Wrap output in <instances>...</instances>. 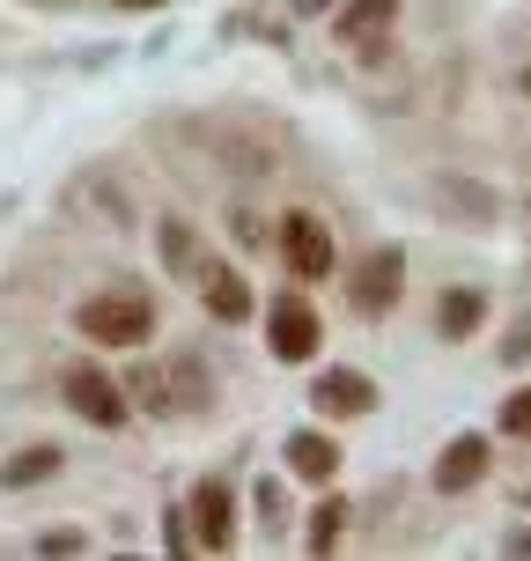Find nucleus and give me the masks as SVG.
Here are the masks:
<instances>
[{
	"mask_svg": "<svg viewBox=\"0 0 531 561\" xmlns=\"http://www.w3.org/2000/svg\"><path fill=\"white\" fill-rule=\"evenodd\" d=\"M318 407H325V414H339V421H355V414H369V407H377V385H369L362 369H318Z\"/></svg>",
	"mask_w": 531,
	"mask_h": 561,
	"instance_id": "1a4fd4ad",
	"label": "nucleus"
},
{
	"mask_svg": "<svg viewBox=\"0 0 531 561\" xmlns=\"http://www.w3.org/2000/svg\"><path fill=\"white\" fill-rule=\"evenodd\" d=\"M170 385H177V399H185V407H215V377H207V369H199L193 355L170 369Z\"/></svg>",
	"mask_w": 531,
	"mask_h": 561,
	"instance_id": "f3484780",
	"label": "nucleus"
},
{
	"mask_svg": "<svg viewBox=\"0 0 531 561\" xmlns=\"http://www.w3.org/2000/svg\"><path fill=\"white\" fill-rule=\"evenodd\" d=\"M392 15H399V0H347L333 30L347 37V45H362V37H377V30H392Z\"/></svg>",
	"mask_w": 531,
	"mask_h": 561,
	"instance_id": "f8f14e48",
	"label": "nucleus"
},
{
	"mask_svg": "<svg viewBox=\"0 0 531 561\" xmlns=\"http://www.w3.org/2000/svg\"><path fill=\"white\" fill-rule=\"evenodd\" d=\"M480 480H487V436H450L443 458H436V488L443 495H465Z\"/></svg>",
	"mask_w": 531,
	"mask_h": 561,
	"instance_id": "6e6552de",
	"label": "nucleus"
},
{
	"mask_svg": "<svg viewBox=\"0 0 531 561\" xmlns=\"http://www.w3.org/2000/svg\"><path fill=\"white\" fill-rule=\"evenodd\" d=\"M59 473V444H30L0 466V488H30V480H53Z\"/></svg>",
	"mask_w": 531,
	"mask_h": 561,
	"instance_id": "ddd939ff",
	"label": "nucleus"
},
{
	"mask_svg": "<svg viewBox=\"0 0 531 561\" xmlns=\"http://www.w3.org/2000/svg\"><path fill=\"white\" fill-rule=\"evenodd\" d=\"M480 318H487V296H480V288H450L443 304H436V333L443 340H473Z\"/></svg>",
	"mask_w": 531,
	"mask_h": 561,
	"instance_id": "9b49d317",
	"label": "nucleus"
},
{
	"mask_svg": "<svg viewBox=\"0 0 531 561\" xmlns=\"http://www.w3.org/2000/svg\"><path fill=\"white\" fill-rule=\"evenodd\" d=\"M185 533H193V547H207V554H229V539H236V495H229V480H199L193 503H185Z\"/></svg>",
	"mask_w": 531,
	"mask_h": 561,
	"instance_id": "39448f33",
	"label": "nucleus"
},
{
	"mask_svg": "<svg viewBox=\"0 0 531 561\" xmlns=\"http://www.w3.org/2000/svg\"><path fill=\"white\" fill-rule=\"evenodd\" d=\"M509 363H531V318H517V340H503Z\"/></svg>",
	"mask_w": 531,
	"mask_h": 561,
	"instance_id": "4be33fe9",
	"label": "nucleus"
},
{
	"mask_svg": "<svg viewBox=\"0 0 531 561\" xmlns=\"http://www.w3.org/2000/svg\"><path fill=\"white\" fill-rule=\"evenodd\" d=\"M229 237H236V244H266V229H258V215H244V207L229 215Z\"/></svg>",
	"mask_w": 531,
	"mask_h": 561,
	"instance_id": "412c9836",
	"label": "nucleus"
},
{
	"mask_svg": "<svg viewBox=\"0 0 531 561\" xmlns=\"http://www.w3.org/2000/svg\"><path fill=\"white\" fill-rule=\"evenodd\" d=\"M266 340H274L280 363H310L318 340H325V325H318V310H310L303 296H274V310H266Z\"/></svg>",
	"mask_w": 531,
	"mask_h": 561,
	"instance_id": "423d86ee",
	"label": "nucleus"
},
{
	"mask_svg": "<svg viewBox=\"0 0 531 561\" xmlns=\"http://www.w3.org/2000/svg\"><path fill=\"white\" fill-rule=\"evenodd\" d=\"M339 517H347V503H339V495H325V503L310 510V533H303V547H310V554L339 547Z\"/></svg>",
	"mask_w": 531,
	"mask_h": 561,
	"instance_id": "dca6fc26",
	"label": "nucleus"
},
{
	"mask_svg": "<svg viewBox=\"0 0 531 561\" xmlns=\"http://www.w3.org/2000/svg\"><path fill=\"white\" fill-rule=\"evenodd\" d=\"M503 554H531V533H503Z\"/></svg>",
	"mask_w": 531,
	"mask_h": 561,
	"instance_id": "b1692460",
	"label": "nucleus"
},
{
	"mask_svg": "<svg viewBox=\"0 0 531 561\" xmlns=\"http://www.w3.org/2000/svg\"><path fill=\"white\" fill-rule=\"evenodd\" d=\"M126 399L148 407V414H163V407H170V377H163V369H134V377H126Z\"/></svg>",
	"mask_w": 531,
	"mask_h": 561,
	"instance_id": "a211bd4d",
	"label": "nucleus"
},
{
	"mask_svg": "<svg viewBox=\"0 0 531 561\" xmlns=\"http://www.w3.org/2000/svg\"><path fill=\"white\" fill-rule=\"evenodd\" d=\"M517 503H524V510H531V488H524V495H517Z\"/></svg>",
	"mask_w": 531,
	"mask_h": 561,
	"instance_id": "bb28decb",
	"label": "nucleus"
},
{
	"mask_svg": "<svg viewBox=\"0 0 531 561\" xmlns=\"http://www.w3.org/2000/svg\"><path fill=\"white\" fill-rule=\"evenodd\" d=\"M89 533H37V554H82Z\"/></svg>",
	"mask_w": 531,
	"mask_h": 561,
	"instance_id": "aec40b11",
	"label": "nucleus"
},
{
	"mask_svg": "<svg viewBox=\"0 0 531 561\" xmlns=\"http://www.w3.org/2000/svg\"><path fill=\"white\" fill-rule=\"evenodd\" d=\"M436 199L465 207L473 222H495V193H480V185H465V178H436Z\"/></svg>",
	"mask_w": 531,
	"mask_h": 561,
	"instance_id": "2eb2a0df",
	"label": "nucleus"
},
{
	"mask_svg": "<svg viewBox=\"0 0 531 561\" xmlns=\"http://www.w3.org/2000/svg\"><path fill=\"white\" fill-rule=\"evenodd\" d=\"M524 89H531V75H524Z\"/></svg>",
	"mask_w": 531,
	"mask_h": 561,
	"instance_id": "cd10ccee",
	"label": "nucleus"
},
{
	"mask_svg": "<svg viewBox=\"0 0 531 561\" xmlns=\"http://www.w3.org/2000/svg\"><path fill=\"white\" fill-rule=\"evenodd\" d=\"M503 436L531 444V392H509V399H503Z\"/></svg>",
	"mask_w": 531,
	"mask_h": 561,
	"instance_id": "6ab92c4d",
	"label": "nucleus"
},
{
	"mask_svg": "<svg viewBox=\"0 0 531 561\" xmlns=\"http://www.w3.org/2000/svg\"><path fill=\"white\" fill-rule=\"evenodd\" d=\"M325 8H333V0H296V15H325Z\"/></svg>",
	"mask_w": 531,
	"mask_h": 561,
	"instance_id": "393cba45",
	"label": "nucleus"
},
{
	"mask_svg": "<svg viewBox=\"0 0 531 561\" xmlns=\"http://www.w3.org/2000/svg\"><path fill=\"white\" fill-rule=\"evenodd\" d=\"M258 517H266V525L280 517V488H274V480H258Z\"/></svg>",
	"mask_w": 531,
	"mask_h": 561,
	"instance_id": "5701e85b",
	"label": "nucleus"
},
{
	"mask_svg": "<svg viewBox=\"0 0 531 561\" xmlns=\"http://www.w3.org/2000/svg\"><path fill=\"white\" fill-rule=\"evenodd\" d=\"M74 325L89 340H104V347H140V340L155 333V304L140 296V288H104V296H89L74 310Z\"/></svg>",
	"mask_w": 531,
	"mask_h": 561,
	"instance_id": "f257e3e1",
	"label": "nucleus"
},
{
	"mask_svg": "<svg viewBox=\"0 0 531 561\" xmlns=\"http://www.w3.org/2000/svg\"><path fill=\"white\" fill-rule=\"evenodd\" d=\"M59 392H67V407L82 421H96V428H118V421L134 414V399H126V385H112L104 369H89V363H74L67 377H59Z\"/></svg>",
	"mask_w": 531,
	"mask_h": 561,
	"instance_id": "f03ea898",
	"label": "nucleus"
},
{
	"mask_svg": "<svg viewBox=\"0 0 531 561\" xmlns=\"http://www.w3.org/2000/svg\"><path fill=\"white\" fill-rule=\"evenodd\" d=\"M280 259H288L296 280H333V266H339L333 229L318 222V215H288V222H280Z\"/></svg>",
	"mask_w": 531,
	"mask_h": 561,
	"instance_id": "7ed1b4c3",
	"label": "nucleus"
},
{
	"mask_svg": "<svg viewBox=\"0 0 531 561\" xmlns=\"http://www.w3.org/2000/svg\"><path fill=\"white\" fill-rule=\"evenodd\" d=\"M118 8H170V0H118Z\"/></svg>",
	"mask_w": 531,
	"mask_h": 561,
	"instance_id": "a878e982",
	"label": "nucleus"
},
{
	"mask_svg": "<svg viewBox=\"0 0 531 561\" xmlns=\"http://www.w3.org/2000/svg\"><path fill=\"white\" fill-rule=\"evenodd\" d=\"M199 296H207V310L222 318V325H244L252 318V288H244V274L236 266H222V259H199Z\"/></svg>",
	"mask_w": 531,
	"mask_h": 561,
	"instance_id": "0eeeda50",
	"label": "nucleus"
},
{
	"mask_svg": "<svg viewBox=\"0 0 531 561\" xmlns=\"http://www.w3.org/2000/svg\"><path fill=\"white\" fill-rule=\"evenodd\" d=\"M199 259H207V252H199L193 222H163V266H170V274L193 280V274H199Z\"/></svg>",
	"mask_w": 531,
	"mask_h": 561,
	"instance_id": "4468645a",
	"label": "nucleus"
},
{
	"mask_svg": "<svg viewBox=\"0 0 531 561\" xmlns=\"http://www.w3.org/2000/svg\"><path fill=\"white\" fill-rule=\"evenodd\" d=\"M399 296H406V252L399 244H377L355 266V310L362 318H384V310H399Z\"/></svg>",
	"mask_w": 531,
	"mask_h": 561,
	"instance_id": "20e7f679",
	"label": "nucleus"
},
{
	"mask_svg": "<svg viewBox=\"0 0 531 561\" xmlns=\"http://www.w3.org/2000/svg\"><path fill=\"white\" fill-rule=\"evenodd\" d=\"M288 473L310 480V488H325V480L339 473V444L325 428H296V436H288Z\"/></svg>",
	"mask_w": 531,
	"mask_h": 561,
	"instance_id": "9d476101",
	"label": "nucleus"
}]
</instances>
